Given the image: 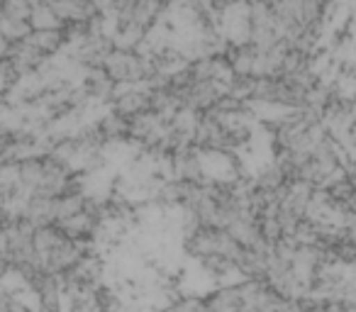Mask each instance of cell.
Listing matches in <instances>:
<instances>
[{"mask_svg": "<svg viewBox=\"0 0 356 312\" xmlns=\"http://www.w3.org/2000/svg\"><path fill=\"white\" fill-rule=\"evenodd\" d=\"M0 35L6 37L8 42H20L32 35V25L27 20H13V17L3 15V20H0Z\"/></svg>", "mask_w": 356, "mask_h": 312, "instance_id": "obj_2", "label": "cell"}, {"mask_svg": "<svg viewBox=\"0 0 356 312\" xmlns=\"http://www.w3.org/2000/svg\"><path fill=\"white\" fill-rule=\"evenodd\" d=\"M30 25H32V30H61V27H66L64 22L56 17V13L47 6V3L35 6L32 17H30Z\"/></svg>", "mask_w": 356, "mask_h": 312, "instance_id": "obj_1", "label": "cell"}, {"mask_svg": "<svg viewBox=\"0 0 356 312\" xmlns=\"http://www.w3.org/2000/svg\"><path fill=\"white\" fill-rule=\"evenodd\" d=\"M32 10H35V6H32L30 0H3V3H0V13L6 17H13V20L30 22Z\"/></svg>", "mask_w": 356, "mask_h": 312, "instance_id": "obj_3", "label": "cell"}]
</instances>
